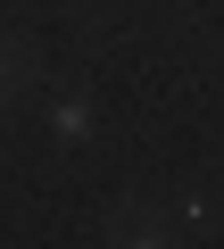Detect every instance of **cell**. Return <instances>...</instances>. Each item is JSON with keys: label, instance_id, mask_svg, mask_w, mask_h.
Listing matches in <instances>:
<instances>
[{"label": "cell", "instance_id": "obj_3", "mask_svg": "<svg viewBox=\"0 0 224 249\" xmlns=\"http://www.w3.org/2000/svg\"><path fill=\"white\" fill-rule=\"evenodd\" d=\"M108 249H166V232H158V224H141V216H125Z\"/></svg>", "mask_w": 224, "mask_h": 249}, {"label": "cell", "instance_id": "obj_1", "mask_svg": "<svg viewBox=\"0 0 224 249\" xmlns=\"http://www.w3.org/2000/svg\"><path fill=\"white\" fill-rule=\"evenodd\" d=\"M34 75V58H17V42H0V108L17 100V83Z\"/></svg>", "mask_w": 224, "mask_h": 249}, {"label": "cell", "instance_id": "obj_2", "mask_svg": "<svg viewBox=\"0 0 224 249\" xmlns=\"http://www.w3.org/2000/svg\"><path fill=\"white\" fill-rule=\"evenodd\" d=\"M50 124H58V142H83V133H91V108H83V100H58Z\"/></svg>", "mask_w": 224, "mask_h": 249}]
</instances>
